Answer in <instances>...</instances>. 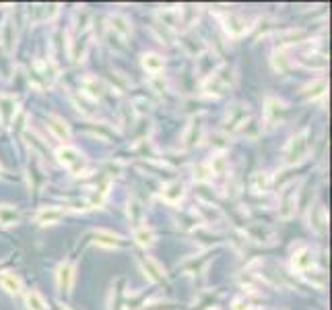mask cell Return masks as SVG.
Returning a JSON list of instances; mask_svg holds the SVG:
<instances>
[{
    "label": "cell",
    "mask_w": 332,
    "mask_h": 310,
    "mask_svg": "<svg viewBox=\"0 0 332 310\" xmlns=\"http://www.w3.org/2000/svg\"><path fill=\"white\" fill-rule=\"evenodd\" d=\"M307 151H310V134L307 131H301L293 134L291 139L287 141L283 149V164L285 166H297L301 164L303 159L307 157Z\"/></svg>",
    "instance_id": "6da1fadb"
},
{
    "label": "cell",
    "mask_w": 332,
    "mask_h": 310,
    "mask_svg": "<svg viewBox=\"0 0 332 310\" xmlns=\"http://www.w3.org/2000/svg\"><path fill=\"white\" fill-rule=\"evenodd\" d=\"M299 188H301V180L291 182L287 184L281 194H279V217L281 220H291L297 211V201H299Z\"/></svg>",
    "instance_id": "7a4b0ae2"
},
{
    "label": "cell",
    "mask_w": 332,
    "mask_h": 310,
    "mask_svg": "<svg viewBox=\"0 0 332 310\" xmlns=\"http://www.w3.org/2000/svg\"><path fill=\"white\" fill-rule=\"evenodd\" d=\"M285 116H287V101H283L274 95H268L264 99V110H262V118H264V124L268 129H277L285 122Z\"/></svg>",
    "instance_id": "3957f363"
},
{
    "label": "cell",
    "mask_w": 332,
    "mask_h": 310,
    "mask_svg": "<svg viewBox=\"0 0 332 310\" xmlns=\"http://www.w3.org/2000/svg\"><path fill=\"white\" fill-rule=\"evenodd\" d=\"M56 159L71 172L74 176H81L83 174V168H85V157L83 153L78 151L76 147H71V145H62L58 151H56Z\"/></svg>",
    "instance_id": "277c9868"
},
{
    "label": "cell",
    "mask_w": 332,
    "mask_h": 310,
    "mask_svg": "<svg viewBox=\"0 0 332 310\" xmlns=\"http://www.w3.org/2000/svg\"><path fill=\"white\" fill-rule=\"evenodd\" d=\"M56 73L58 71H56L52 60H37L29 71V81L36 89H45L52 85V81L56 79Z\"/></svg>",
    "instance_id": "5b68a950"
},
{
    "label": "cell",
    "mask_w": 332,
    "mask_h": 310,
    "mask_svg": "<svg viewBox=\"0 0 332 310\" xmlns=\"http://www.w3.org/2000/svg\"><path fill=\"white\" fill-rule=\"evenodd\" d=\"M223 29L227 33V38L231 40H237L246 36V33L250 31V23L244 15H237V13H227L223 17Z\"/></svg>",
    "instance_id": "8992f818"
},
{
    "label": "cell",
    "mask_w": 332,
    "mask_h": 310,
    "mask_svg": "<svg viewBox=\"0 0 332 310\" xmlns=\"http://www.w3.org/2000/svg\"><path fill=\"white\" fill-rule=\"evenodd\" d=\"M307 221H310V227H312L314 234H318V236H324L326 234V229H328V215H326V207L320 201H316L310 207Z\"/></svg>",
    "instance_id": "52a82bcc"
},
{
    "label": "cell",
    "mask_w": 332,
    "mask_h": 310,
    "mask_svg": "<svg viewBox=\"0 0 332 310\" xmlns=\"http://www.w3.org/2000/svg\"><path fill=\"white\" fill-rule=\"evenodd\" d=\"M202 136H204V120H202V116H194L188 122L184 134H182V145L186 149H192L202 141Z\"/></svg>",
    "instance_id": "ba28073f"
},
{
    "label": "cell",
    "mask_w": 332,
    "mask_h": 310,
    "mask_svg": "<svg viewBox=\"0 0 332 310\" xmlns=\"http://www.w3.org/2000/svg\"><path fill=\"white\" fill-rule=\"evenodd\" d=\"M291 267L297 273H305L314 267V250L305 244H299L291 255Z\"/></svg>",
    "instance_id": "9c48e42d"
},
{
    "label": "cell",
    "mask_w": 332,
    "mask_h": 310,
    "mask_svg": "<svg viewBox=\"0 0 332 310\" xmlns=\"http://www.w3.org/2000/svg\"><path fill=\"white\" fill-rule=\"evenodd\" d=\"M73 283H74V263L64 261V263H60V267L56 269V285H58L60 292L71 294Z\"/></svg>",
    "instance_id": "30bf717a"
},
{
    "label": "cell",
    "mask_w": 332,
    "mask_h": 310,
    "mask_svg": "<svg viewBox=\"0 0 332 310\" xmlns=\"http://www.w3.org/2000/svg\"><path fill=\"white\" fill-rule=\"evenodd\" d=\"M307 38V31L301 27H291V29H285L281 33H277V50H287L289 45L295 44H301Z\"/></svg>",
    "instance_id": "8fae6325"
},
{
    "label": "cell",
    "mask_w": 332,
    "mask_h": 310,
    "mask_svg": "<svg viewBox=\"0 0 332 310\" xmlns=\"http://www.w3.org/2000/svg\"><path fill=\"white\" fill-rule=\"evenodd\" d=\"M93 242L101 248H120L124 244V238L120 234H113L111 229H106V227H97L93 229Z\"/></svg>",
    "instance_id": "7c38bea8"
},
{
    "label": "cell",
    "mask_w": 332,
    "mask_h": 310,
    "mask_svg": "<svg viewBox=\"0 0 332 310\" xmlns=\"http://www.w3.org/2000/svg\"><path fill=\"white\" fill-rule=\"evenodd\" d=\"M141 269H143V273H145V277L148 279V281H153V283H161V281H165V269L159 265V263L153 259V257H143L141 261Z\"/></svg>",
    "instance_id": "4fadbf2b"
},
{
    "label": "cell",
    "mask_w": 332,
    "mask_h": 310,
    "mask_svg": "<svg viewBox=\"0 0 332 310\" xmlns=\"http://www.w3.org/2000/svg\"><path fill=\"white\" fill-rule=\"evenodd\" d=\"M104 91H106L104 81L97 79V77H93V75H87L81 81V93L85 97H89L91 101H97L101 95H104Z\"/></svg>",
    "instance_id": "5bb4252c"
},
{
    "label": "cell",
    "mask_w": 332,
    "mask_h": 310,
    "mask_svg": "<svg viewBox=\"0 0 332 310\" xmlns=\"http://www.w3.org/2000/svg\"><path fill=\"white\" fill-rule=\"evenodd\" d=\"M45 124H48L50 133H52L58 141H62V143H68V141H71L73 133H71V126H68V122H66L64 118H60V116H48Z\"/></svg>",
    "instance_id": "9a60e30c"
},
{
    "label": "cell",
    "mask_w": 332,
    "mask_h": 310,
    "mask_svg": "<svg viewBox=\"0 0 332 310\" xmlns=\"http://www.w3.org/2000/svg\"><path fill=\"white\" fill-rule=\"evenodd\" d=\"M17 112H19V106H17L15 97L8 93H0V124L8 126L17 116Z\"/></svg>",
    "instance_id": "2e32d148"
},
{
    "label": "cell",
    "mask_w": 332,
    "mask_h": 310,
    "mask_svg": "<svg viewBox=\"0 0 332 310\" xmlns=\"http://www.w3.org/2000/svg\"><path fill=\"white\" fill-rule=\"evenodd\" d=\"M225 89H227V85L221 81L217 73H211V75L200 83V91H202L204 95H209V97H221V95L225 93Z\"/></svg>",
    "instance_id": "e0dca14e"
},
{
    "label": "cell",
    "mask_w": 332,
    "mask_h": 310,
    "mask_svg": "<svg viewBox=\"0 0 332 310\" xmlns=\"http://www.w3.org/2000/svg\"><path fill=\"white\" fill-rule=\"evenodd\" d=\"M246 236L250 240H254V242L258 244H270L272 240H274V232L270 227L266 225H262V223H252L246 227Z\"/></svg>",
    "instance_id": "ac0fdd59"
},
{
    "label": "cell",
    "mask_w": 332,
    "mask_h": 310,
    "mask_svg": "<svg viewBox=\"0 0 332 310\" xmlns=\"http://www.w3.org/2000/svg\"><path fill=\"white\" fill-rule=\"evenodd\" d=\"M326 91H328V83L324 81V79H314L312 83H307L301 89V95L307 101H318V99H324Z\"/></svg>",
    "instance_id": "d6986e66"
},
{
    "label": "cell",
    "mask_w": 332,
    "mask_h": 310,
    "mask_svg": "<svg viewBox=\"0 0 332 310\" xmlns=\"http://www.w3.org/2000/svg\"><path fill=\"white\" fill-rule=\"evenodd\" d=\"M108 23H110L108 29L113 31V36H118V38H122V40H128V38H130L132 25H130V21L126 19L124 15H111Z\"/></svg>",
    "instance_id": "ffe728a7"
},
{
    "label": "cell",
    "mask_w": 332,
    "mask_h": 310,
    "mask_svg": "<svg viewBox=\"0 0 332 310\" xmlns=\"http://www.w3.org/2000/svg\"><path fill=\"white\" fill-rule=\"evenodd\" d=\"M209 255L211 252H202V255H194V257H188L184 263L180 265V269L184 271V273H190V275H198L204 271V267H207V263H209Z\"/></svg>",
    "instance_id": "44dd1931"
},
{
    "label": "cell",
    "mask_w": 332,
    "mask_h": 310,
    "mask_svg": "<svg viewBox=\"0 0 332 310\" xmlns=\"http://www.w3.org/2000/svg\"><path fill=\"white\" fill-rule=\"evenodd\" d=\"M272 184H274V178L268 172H256L254 176L250 180V188L254 190L256 194H266L272 190Z\"/></svg>",
    "instance_id": "7402d4cb"
},
{
    "label": "cell",
    "mask_w": 332,
    "mask_h": 310,
    "mask_svg": "<svg viewBox=\"0 0 332 310\" xmlns=\"http://www.w3.org/2000/svg\"><path fill=\"white\" fill-rule=\"evenodd\" d=\"M299 64L310 68V71H324L328 66V56L322 52H310V54L299 56Z\"/></svg>",
    "instance_id": "603a6c76"
},
{
    "label": "cell",
    "mask_w": 332,
    "mask_h": 310,
    "mask_svg": "<svg viewBox=\"0 0 332 310\" xmlns=\"http://www.w3.org/2000/svg\"><path fill=\"white\" fill-rule=\"evenodd\" d=\"M248 114H250V110H248L246 103H235L233 108H229V112H227V124L231 126V131H237L239 126L248 120Z\"/></svg>",
    "instance_id": "cb8c5ba5"
},
{
    "label": "cell",
    "mask_w": 332,
    "mask_h": 310,
    "mask_svg": "<svg viewBox=\"0 0 332 310\" xmlns=\"http://www.w3.org/2000/svg\"><path fill=\"white\" fill-rule=\"evenodd\" d=\"M62 217H64V211L58 209V207H41L36 213V221L39 225H54V223H58Z\"/></svg>",
    "instance_id": "d4e9b609"
},
{
    "label": "cell",
    "mask_w": 332,
    "mask_h": 310,
    "mask_svg": "<svg viewBox=\"0 0 332 310\" xmlns=\"http://www.w3.org/2000/svg\"><path fill=\"white\" fill-rule=\"evenodd\" d=\"M0 288H2L6 294H10V296H21L23 283H21V279L17 277L15 273L0 271Z\"/></svg>",
    "instance_id": "484cf974"
},
{
    "label": "cell",
    "mask_w": 332,
    "mask_h": 310,
    "mask_svg": "<svg viewBox=\"0 0 332 310\" xmlns=\"http://www.w3.org/2000/svg\"><path fill=\"white\" fill-rule=\"evenodd\" d=\"M161 199L167 205H178L182 199H184V186L180 182H167L161 188Z\"/></svg>",
    "instance_id": "4316f807"
},
{
    "label": "cell",
    "mask_w": 332,
    "mask_h": 310,
    "mask_svg": "<svg viewBox=\"0 0 332 310\" xmlns=\"http://www.w3.org/2000/svg\"><path fill=\"white\" fill-rule=\"evenodd\" d=\"M141 64H143V68L148 75H159V73L163 71L165 60H163V56H159L155 52H147V54H143Z\"/></svg>",
    "instance_id": "83f0119b"
},
{
    "label": "cell",
    "mask_w": 332,
    "mask_h": 310,
    "mask_svg": "<svg viewBox=\"0 0 332 310\" xmlns=\"http://www.w3.org/2000/svg\"><path fill=\"white\" fill-rule=\"evenodd\" d=\"M209 170H211V176H217V178H223L227 176V170H229V164H227V157L223 153H215L211 157V162L207 164Z\"/></svg>",
    "instance_id": "f1b7e54d"
},
{
    "label": "cell",
    "mask_w": 332,
    "mask_h": 310,
    "mask_svg": "<svg viewBox=\"0 0 332 310\" xmlns=\"http://www.w3.org/2000/svg\"><path fill=\"white\" fill-rule=\"evenodd\" d=\"M270 64L277 73H287L289 66H291V58L287 56V50H277L274 48V52L270 54Z\"/></svg>",
    "instance_id": "f546056e"
},
{
    "label": "cell",
    "mask_w": 332,
    "mask_h": 310,
    "mask_svg": "<svg viewBox=\"0 0 332 310\" xmlns=\"http://www.w3.org/2000/svg\"><path fill=\"white\" fill-rule=\"evenodd\" d=\"M124 279H118L116 283L111 285V292H110V310H120L122 308V300L126 298V290H124Z\"/></svg>",
    "instance_id": "4dcf8cb0"
},
{
    "label": "cell",
    "mask_w": 332,
    "mask_h": 310,
    "mask_svg": "<svg viewBox=\"0 0 332 310\" xmlns=\"http://www.w3.org/2000/svg\"><path fill=\"white\" fill-rule=\"evenodd\" d=\"M25 306L27 310H50L48 302L43 300V296L37 290H29L25 294Z\"/></svg>",
    "instance_id": "1f68e13d"
},
{
    "label": "cell",
    "mask_w": 332,
    "mask_h": 310,
    "mask_svg": "<svg viewBox=\"0 0 332 310\" xmlns=\"http://www.w3.org/2000/svg\"><path fill=\"white\" fill-rule=\"evenodd\" d=\"M19 209L13 205H0V225H17L19 223Z\"/></svg>",
    "instance_id": "d6a6232c"
},
{
    "label": "cell",
    "mask_w": 332,
    "mask_h": 310,
    "mask_svg": "<svg viewBox=\"0 0 332 310\" xmlns=\"http://www.w3.org/2000/svg\"><path fill=\"white\" fill-rule=\"evenodd\" d=\"M0 44H2V48L6 52L13 50V45H15V25H13V21H6L2 29H0Z\"/></svg>",
    "instance_id": "836d02e7"
},
{
    "label": "cell",
    "mask_w": 332,
    "mask_h": 310,
    "mask_svg": "<svg viewBox=\"0 0 332 310\" xmlns=\"http://www.w3.org/2000/svg\"><path fill=\"white\" fill-rule=\"evenodd\" d=\"M134 242L139 244V246H151L155 242V232L151 227H147V225H141V227H136L134 229Z\"/></svg>",
    "instance_id": "e575fe53"
},
{
    "label": "cell",
    "mask_w": 332,
    "mask_h": 310,
    "mask_svg": "<svg viewBox=\"0 0 332 310\" xmlns=\"http://www.w3.org/2000/svg\"><path fill=\"white\" fill-rule=\"evenodd\" d=\"M143 215H145L143 205L136 201V199H130V203H128V220H130V223L134 225V229H136V227H141V223H143Z\"/></svg>",
    "instance_id": "d590c367"
},
{
    "label": "cell",
    "mask_w": 332,
    "mask_h": 310,
    "mask_svg": "<svg viewBox=\"0 0 332 310\" xmlns=\"http://www.w3.org/2000/svg\"><path fill=\"white\" fill-rule=\"evenodd\" d=\"M182 45L188 50V54L192 56H198L202 50H204V44L198 40V38H194L192 33H188V36H184V42H182Z\"/></svg>",
    "instance_id": "8d00e7d4"
},
{
    "label": "cell",
    "mask_w": 332,
    "mask_h": 310,
    "mask_svg": "<svg viewBox=\"0 0 332 310\" xmlns=\"http://www.w3.org/2000/svg\"><path fill=\"white\" fill-rule=\"evenodd\" d=\"M303 275L307 277V281L314 285V288H324V285H326V273H324V271L310 269V271H305Z\"/></svg>",
    "instance_id": "74e56055"
},
{
    "label": "cell",
    "mask_w": 332,
    "mask_h": 310,
    "mask_svg": "<svg viewBox=\"0 0 332 310\" xmlns=\"http://www.w3.org/2000/svg\"><path fill=\"white\" fill-rule=\"evenodd\" d=\"M89 23H91V15H89V10L78 8V10H76V29L81 31V33H85V31L89 29Z\"/></svg>",
    "instance_id": "f35d334b"
},
{
    "label": "cell",
    "mask_w": 332,
    "mask_h": 310,
    "mask_svg": "<svg viewBox=\"0 0 332 310\" xmlns=\"http://www.w3.org/2000/svg\"><path fill=\"white\" fill-rule=\"evenodd\" d=\"M91 133H93L95 136H99V139H104V141H110L111 136H113V131L108 129V124H91Z\"/></svg>",
    "instance_id": "ab89813d"
},
{
    "label": "cell",
    "mask_w": 332,
    "mask_h": 310,
    "mask_svg": "<svg viewBox=\"0 0 332 310\" xmlns=\"http://www.w3.org/2000/svg\"><path fill=\"white\" fill-rule=\"evenodd\" d=\"M213 176H211V170L207 164H198L196 168H194V180L198 182H209Z\"/></svg>",
    "instance_id": "60d3db41"
},
{
    "label": "cell",
    "mask_w": 332,
    "mask_h": 310,
    "mask_svg": "<svg viewBox=\"0 0 332 310\" xmlns=\"http://www.w3.org/2000/svg\"><path fill=\"white\" fill-rule=\"evenodd\" d=\"M66 207H68V209H73V211H87V209H91L89 201H85V199H73V201L66 203Z\"/></svg>",
    "instance_id": "b9f144b4"
},
{
    "label": "cell",
    "mask_w": 332,
    "mask_h": 310,
    "mask_svg": "<svg viewBox=\"0 0 332 310\" xmlns=\"http://www.w3.org/2000/svg\"><path fill=\"white\" fill-rule=\"evenodd\" d=\"M143 310H174L171 302H153V304H145Z\"/></svg>",
    "instance_id": "7bdbcfd3"
},
{
    "label": "cell",
    "mask_w": 332,
    "mask_h": 310,
    "mask_svg": "<svg viewBox=\"0 0 332 310\" xmlns=\"http://www.w3.org/2000/svg\"><path fill=\"white\" fill-rule=\"evenodd\" d=\"M248 302L244 300V298H237V300H233V310H248Z\"/></svg>",
    "instance_id": "ee69618b"
},
{
    "label": "cell",
    "mask_w": 332,
    "mask_h": 310,
    "mask_svg": "<svg viewBox=\"0 0 332 310\" xmlns=\"http://www.w3.org/2000/svg\"><path fill=\"white\" fill-rule=\"evenodd\" d=\"M56 308H58V310H71V308H68L66 304H56Z\"/></svg>",
    "instance_id": "f6af8a7d"
},
{
    "label": "cell",
    "mask_w": 332,
    "mask_h": 310,
    "mask_svg": "<svg viewBox=\"0 0 332 310\" xmlns=\"http://www.w3.org/2000/svg\"><path fill=\"white\" fill-rule=\"evenodd\" d=\"M248 310H260L258 306H248Z\"/></svg>",
    "instance_id": "bcb514c9"
},
{
    "label": "cell",
    "mask_w": 332,
    "mask_h": 310,
    "mask_svg": "<svg viewBox=\"0 0 332 310\" xmlns=\"http://www.w3.org/2000/svg\"><path fill=\"white\" fill-rule=\"evenodd\" d=\"M0 174H2V168H0Z\"/></svg>",
    "instance_id": "7dc6e473"
},
{
    "label": "cell",
    "mask_w": 332,
    "mask_h": 310,
    "mask_svg": "<svg viewBox=\"0 0 332 310\" xmlns=\"http://www.w3.org/2000/svg\"><path fill=\"white\" fill-rule=\"evenodd\" d=\"M0 131H2V124H0Z\"/></svg>",
    "instance_id": "c3c4849f"
}]
</instances>
